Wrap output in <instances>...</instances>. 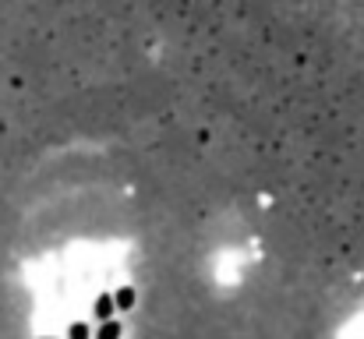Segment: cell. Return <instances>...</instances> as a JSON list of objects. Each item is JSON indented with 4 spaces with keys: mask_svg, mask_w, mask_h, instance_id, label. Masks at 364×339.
<instances>
[{
    "mask_svg": "<svg viewBox=\"0 0 364 339\" xmlns=\"http://www.w3.org/2000/svg\"><path fill=\"white\" fill-rule=\"evenodd\" d=\"M92 315H96L100 322H110V318H117V304H114V294H100V297H96V304H92Z\"/></svg>",
    "mask_w": 364,
    "mask_h": 339,
    "instance_id": "6da1fadb",
    "label": "cell"
},
{
    "mask_svg": "<svg viewBox=\"0 0 364 339\" xmlns=\"http://www.w3.org/2000/svg\"><path fill=\"white\" fill-rule=\"evenodd\" d=\"M124 325L117 322V318H110V322H100V329L92 333V339H121Z\"/></svg>",
    "mask_w": 364,
    "mask_h": 339,
    "instance_id": "7a4b0ae2",
    "label": "cell"
},
{
    "mask_svg": "<svg viewBox=\"0 0 364 339\" xmlns=\"http://www.w3.org/2000/svg\"><path fill=\"white\" fill-rule=\"evenodd\" d=\"M134 301H138L134 286H121V290L114 294V304H117V311H131V308H134Z\"/></svg>",
    "mask_w": 364,
    "mask_h": 339,
    "instance_id": "3957f363",
    "label": "cell"
},
{
    "mask_svg": "<svg viewBox=\"0 0 364 339\" xmlns=\"http://www.w3.org/2000/svg\"><path fill=\"white\" fill-rule=\"evenodd\" d=\"M68 339H92V329H89L85 322H75V325L68 329Z\"/></svg>",
    "mask_w": 364,
    "mask_h": 339,
    "instance_id": "277c9868",
    "label": "cell"
},
{
    "mask_svg": "<svg viewBox=\"0 0 364 339\" xmlns=\"http://www.w3.org/2000/svg\"><path fill=\"white\" fill-rule=\"evenodd\" d=\"M43 339H53V336H43Z\"/></svg>",
    "mask_w": 364,
    "mask_h": 339,
    "instance_id": "5b68a950",
    "label": "cell"
}]
</instances>
